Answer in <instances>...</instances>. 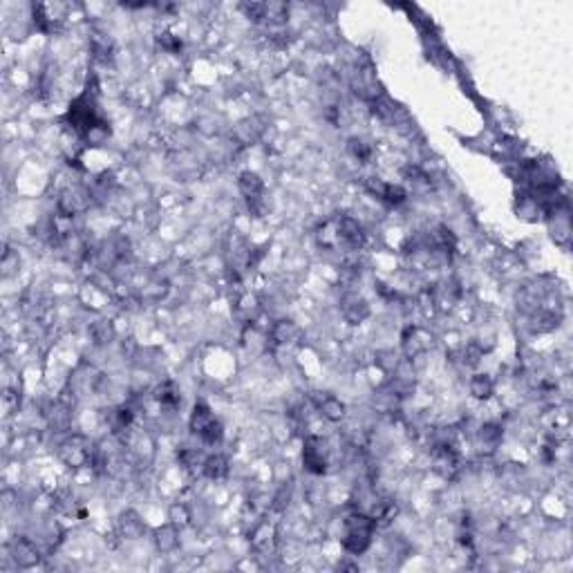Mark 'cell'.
I'll use <instances>...</instances> for the list:
<instances>
[{
	"label": "cell",
	"mask_w": 573,
	"mask_h": 573,
	"mask_svg": "<svg viewBox=\"0 0 573 573\" xmlns=\"http://www.w3.org/2000/svg\"><path fill=\"white\" fill-rule=\"evenodd\" d=\"M376 519L370 513H352L343 519V546L352 555H363L372 544Z\"/></svg>",
	"instance_id": "1"
},
{
	"label": "cell",
	"mask_w": 573,
	"mask_h": 573,
	"mask_svg": "<svg viewBox=\"0 0 573 573\" xmlns=\"http://www.w3.org/2000/svg\"><path fill=\"white\" fill-rule=\"evenodd\" d=\"M188 426H191V433H193L197 439H200L202 444H206V446L220 444L222 437H224L222 424H220L218 419H215V415L211 412V408L204 406V403H195L193 415H191V421H188Z\"/></svg>",
	"instance_id": "2"
},
{
	"label": "cell",
	"mask_w": 573,
	"mask_h": 573,
	"mask_svg": "<svg viewBox=\"0 0 573 573\" xmlns=\"http://www.w3.org/2000/svg\"><path fill=\"white\" fill-rule=\"evenodd\" d=\"M302 463H304V470L311 472V475H325L327 466H329L327 441H322V439H318V437H309L307 441H304Z\"/></svg>",
	"instance_id": "3"
},
{
	"label": "cell",
	"mask_w": 573,
	"mask_h": 573,
	"mask_svg": "<svg viewBox=\"0 0 573 573\" xmlns=\"http://www.w3.org/2000/svg\"><path fill=\"white\" fill-rule=\"evenodd\" d=\"M549 213V224H551V236L555 240V244L567 249L571 242V218H569V204L567 200H562L560 204H555Z\"/></svg>",
	"instance_id": "4"
},
{
	"label": "cell",
	"mask_w": 573,
	"mask_h": 573,
	"mask_svg": "<svg viewBox=\"0 0 573 573\" xmlns=\"http://www.w3.org/2000/svg\"><path fill=\"white\" fill-rule=\"evenodd\" d=\"M238 188L240 193L249 200V206L253 209L256 215H262V200H264V182L260 179L258 173H251V170H244V173H240L238 179Z\"/></svg>",
	"instance_id": "5"
},
{
	"label": "cell",
	"mask_w": 573,
	"mask_h": 573,
	"mask_svg": "<svg viewBox=\"0 0 573 573\" xmlns=\"http://www.w3.org/2000/svg\"><path fill=\"white\" fill-rule=\"evenodd\" d=\"M59 455L67 466H72V468H81V466L90 463V459H92V450H90V446L83 437L65 439V441L61 444Z\"/></svg>",
	"instance_id": "6"
},
{
	"label": "cell",
	"mask_w": 573,
	"mask_h": 573,
	"mask_svg": "<svg viewBox=\"0 0 573 573\" xmlns=\"http://www.w3.org/2000/svg\"><path fill=\"white\" fill-rule=\"evenodd\" d=\"M336 233H338V247H345L349 251H358L365 244L363 227L354 218L336 220Z\"/></svg>",
	"instance_id": "7"
},
{
	"label": "cell",
	"mask_w": 573,
	"mask_h": 573,
	"mask_svg": "<svg viewBox=\"0 0 573 573\" xmlns=\"http://www.w3.org/2000/svg\"><path fill=\"white\" fill-rule=\"evenodd\" d=\"M9 551H12L14 564L16 567H21V569H32L41 562L39 546H36L32 540H27V537H16V540H12Z\"/></svg>",
	"instance_id": "8"
},
{
	"label": "cell",
	"mask_w": 573,
	"mask_h": 573,
	"mask_svg": "<svg viewBox=\"0 0 573 573\" xmlns=\"http://www.w3.org/2000/svg\"><path fill=\"white\" fill-rule=\"evenodd\" d=\"M273 544H275V528H273V524H269L267 519H262V522L253 528V533H251V546H253V551L264 555L273 549Z\"/></svg>",
	"instance_id": "9"
},
{
	"label": "cell",
	"mask_w": 573,
	"mask_h": 573,
	"mask_svg": "<svg viewBox=\"0 0 573 573\" xmlns=\"http://www.w3.org/2000/svg\"><path fill=\"white\" fill-rule=\"evenodd\" d=\"M343 316L352 322V325H356V322H361L367 318V313H370V307H367V302L361 298L358 293H345V298H343Z\"/></svg>",
	"instance_id": "10"
},
{
	"label": "cell",
	"mask_w": 573,
	"mask_h": 573,
	"mask_svg": "<svg viewBox=\"0 0 573 573\" xmlns=\"http://www.w3.org/2000/svg\"><path fill=\"white\" fill-rule=\"evenodd\" d=\"M515 211H517V218H522L526 222H537V220H540V215L544 213L540 200H537V197L531 191L522 193V195L517 197Z\"/></svg>",
	"instance_id": "11"
},
{
	"label": "cell",
	"mask_w": 573,
	"mask_h": 573,
	"mask_svg": "<svg viewBox=\"0 0 573 573\" xmlns=\"http://www.w3.org/2000/svg\"><path fill=\"white\" fill-rule=\"evenodd\" d=\"M318 412L322 419H327L329 424H340L345 419V406L343 401L331 397V394H325V397L318 399Z\"/></svg>",
	"instance_id": "12"
},
{
	"label": "cell",
	"mask_w": 573,
	"mask_h": 573,
	"mask_svg": "<svg viewBox=\"0 0 573 573\" xmlns=\"http://www.w3.org/2000/svg\"><path fill=\"white\" fill-rule=\"evenodd\" d=\"M143 531H146V524L141 522L134 510H125L119 517V533L125 540H137V537L143 535Z\"/></svg>",
	"instance_id": "13"
},
{
	"label": "cell",
	"mask_w": 573,
	"mask_h": 573,
	"mask_svg": "<svg viewBox=\"0 0 573 573\" xmlns=\"http://www.w3.org/2000/svg\"><path fill=\"white\" fill-rule=\"evenodd\" d=\"M271 338L278 345H293L300 338V327L293 320H278L271 329Z\"/></svg>",
	"instance_id": "14"
},
{
	"label": "cell",
	"mask_w": 573,
	"mask_h": 573,
	"mask_svg": "<svg viewBox=\"0 0 573 573\" xmlns=\"http://www.w3.org/2000/svg\"><path fill=\"white\" fill-rule=\"evenodd\" d=\"M177 526L170 522L166 526H159L155 531V544L159 553H173L179 546V537H177Z\"/></svg>",
	"instance_id": "15"
},
{
	"label": "cell",
	"mask_w": 573,
	"mask_h": 573,
	"mask_svg": "<svg viewBox=\"0 0 573 573\" xmlns=\"http://www.w3.org/2000/svg\"><path fill=\"white\" fill-rule=\"evenodd\" d=\"M202 472H204L209 479L220 481V479H224V477L229 475V461L224 459L222 455H211V457H206V459H204Z\"/></svg>",
	"instance_id": "16"
},
{
	"label": "cell",
	"mask_w": 573,
	"mask_h": 573,
	"mask_svg": "<svg viewBox=\"0 0 573 573\" xmlns=\"http://www.w3.org/2000/svg\"><path fill=\"white\" fill-rule=\"evenodd\" d=\"M477 441L481 446V450L486 448V450H495L501 441V428L497 424H483L477 433Z\"/></svg>",
	"instance_id": "17"
},
{
	"label": "cell",
	"mask_w": 573,
	"mask_h": 573,
	"mask_svg": "<svg viewBox=\"0 0 573 573\" xmlns=\"http://www.w3.org/2000/svg\"><path fill=\"white\" fill-rule=\"evenodd\" d=\"M492 390H495V383H492L488 374H475L470 379V394L475 399L486 401V399H490Z\"/></svg>",
	"instance_id": "18"
},
{
	"label": "cell",
	"mask_w": 573,
	"mask_h": 573,
	"mask_svg": "<svg viewBox=\"0 0 573 573\" xmlns=\"http://www.w3.org/2000/svg\"><path fill=\"white\" fill-rule=\"evenodd\" d=\"M155 399L161 403V408H177L179 406V392L175 388V383L173 381L161 383L159 388H157Z\"/></svg>",
	"instance_id": "19"
},
{
	"label": "cell",
	"mask_w": 573,
	"mask_h": 573,
	"mask_svg": "<svg viewBox=\"0 0 573 573\" xmlns=\"http://www.w3.org/2000/svg\"><path fill=\"white\" fill-rule=\"evenodd\" d=\"M260 134H262V125H258L256 119H249L244 123H240L236 128V139L242 143V146H247V143L256 141Z\"/></svg>",
	"instance_id": "20"
},
{
	"label": "cell",
	"mask_w": 573,
	"mask_h": 573,
	"mask_svg": "<svg viewBox=\"0 0 573 573\" xmlns=\"http://www.w3.org/2000/svg\"><path fill=\"white\" fill-rule=\"evenodd\" d=\"M349 152H352V157L361 161V164H367V161L372 159L374 148H372V143H367L365 139L354 137V139H349Z\"/></svg>",
	"instance_id": "21"
},
{
	"label": "cell",
	"mask_w": 573,
	"mask_h": 573,
	"mask_svg": "<svg viewBox=\"0 0 573 573\" xmlns=\"http://www.w3.org/2000/svg\"><path fill=\"white\" fill-rule=\"evenodd\" d=\"M132 419L134 415L128 408H116L112 415H110V426H112V433H121V430H128L132 426Z\"/></svg>",
	"instance_id": "22"
},
{
	"label": "cell",
	"mask_w": 573,
	"mask_h": 573,
	"mask_svg": "<svg viewBox=\"0 0 573 573\" xmlns=\"http://www.w3.org/2000/svg\"><path fill=\"white\" fill-rule=\"evenodd\" d=\"M90 334H92L96 345H107L114 338V327L107 320H98L92 325V331H90Z\"/></svg>",
	"instance_id": "23"
},
{
	"label": "cell",
	"mask_w": 573,
	"mask_h": 573,
	"mask_svg": "<svg viewBox=\"0 0 573 573\" xmlns=\"http://www.w3.org/2000/svg\"><path fill=\"white\" fill-rule=\"evenodd\" d=\"M188 519H191V515H188V510H186L184 504H173V506H170V522H173L175 526H186Z\"/></svg>",
	"instance_id": "24"
},
{
	"label": "cell",
	"mask_w": 573,
	"mask_h": 573,
	"mask_svg": "<svg viewBox=\"0 0 573 573\" xmlns=\"http://www.w3.org/2000/svg\"><path fill=\"white\" fill-rule=\"evenodd\" d=\"M18 269V253H14L12 249H7L3 253V275L9 278Z\"/></svg>",
	"instance_id": "25"
}]
</instances>
